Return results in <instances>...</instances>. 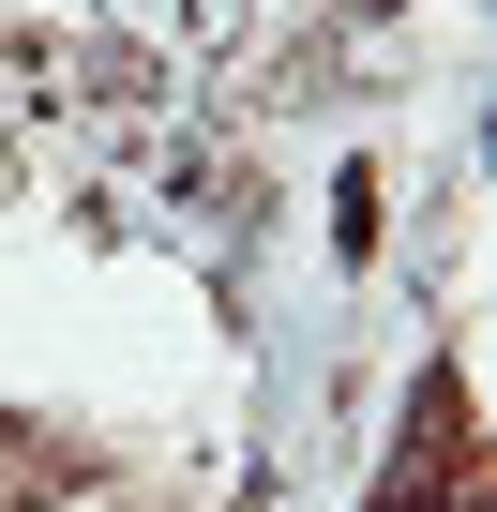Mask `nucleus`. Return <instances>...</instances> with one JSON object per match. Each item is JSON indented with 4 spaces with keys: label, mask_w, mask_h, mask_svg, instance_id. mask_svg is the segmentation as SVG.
Wrapping results in <instances>:
<instances>
[{
    "label": "nucleus",
    "mask_w": 497,
    "mask_h": 512,
    "mask_svg": "<svg viewBox=\"0 0 497 512\" xmlns=\"http://www.w3.org/2000/svg\"><path fill=\"white\" fill-rule=\"evenodd\" d=\"M347 16H392V0H347Z\"/></svg>",
    "instance_id": "obj_1"
}]
</instances>
